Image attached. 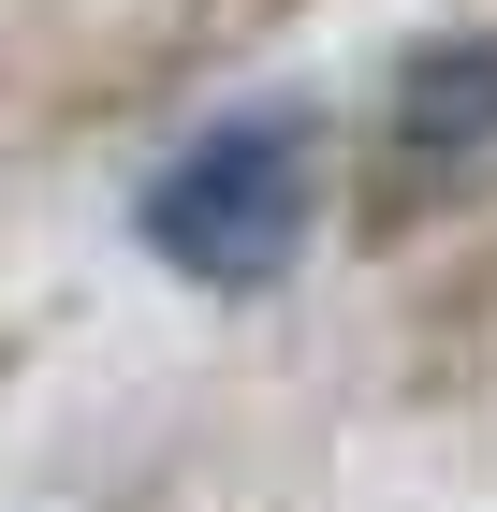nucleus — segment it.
Wrapping results in <instances>:
<instances>
[{"instance_id":"obj_1","label":"nucleus","mask_w":497,"mask_h":512,"mask_svg":"<svg viewBox=\"0 0 497 512\" xmlns=\"http://www.w3.org/2000/svg\"><path fill=\"white\" fill-rule=\"evenodd\" d=\"M132 235H147L161 278H191V293H264V278H293L307 235H322V118H307V103H234V118H205L191 147L132 191Z\"/></svg>"},{"instance_id":"obj_2","label":"nucleus","mask_w":497,"mask_h":512,"mask_svg":"<svg viewBox=\"0 0 497 512\" xmlns=\"http://www.w3.org/2000/svg\"><path fill=\"white\" fill-rule=\"evenodd\" d=\"M468 205H497V15L410 44V59L381 74L351 220H366L381 249H410V235H439V220H468Z\"/></svg>"},{"instance_id":"obj_3","label":"nucleus","mask_w":497,"mask_h":512,"mask_svg":"<svg viewBox=\"0 0 497 512\" xmlns=\"http://www.w3.org/2000/svg\"><path fill=\"white\" fill-rule=\"evenodd\" d=\"M278 15H307V0H176V30H161V59H234V44H264Z\"/></svg>"},{"instance_id":"obj_4","label":"nucleus","mask_w":497,"mask_h":512,"mask_svg":"<svg viewBox=\"0 0 497 512\" xmlns=\"http://www.w3.org/2000/svg\"><path fill=\"white\" fill-rule=\"evenodd\" d=\"M454 352H497V264L454 278Z\"/></svg>"}]
</instances>
